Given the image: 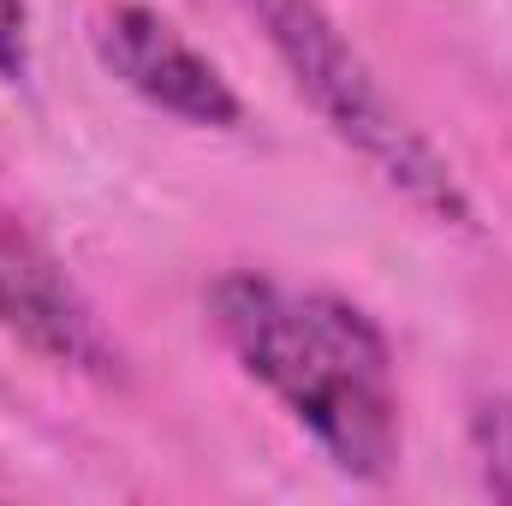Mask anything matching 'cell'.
I'll use <instances>...</instances> for the list:
<instances>
[{
	"label": "cell",
	"instance_id": "obj_4",
	"mask_svg": "<svg viewBox=\"0 0 512 506\" xmlns=\"http://www.w3.org/2000/svg\"><path fill=\"white\" fill-rule=\"evenodd\" d=\"M96 60L155 114L197 131H239L245 102L227 84V72L155 6H114L96 18Z\"/></svg>",
	"mask_w": 512,
	"mask_h": 506
},
{
	"label": "cell",
	"instance_id": "obj_1",
	"mask_svg": "<svg viewBox=\"0 0 512 506\" xmlns=\"http://www.w3.org/2000/svg\"><path fill=\"white\" fill-rule=\"evenodd\" d=\"M209 328L239 370L322 447L352 483H387L399 471V376L382 322L322 286H292L233 268L209 286Z\"/></svg>",
	"mask_w": 512,
	"mask_h": 506
},
{
	"label": "cell",
	"instance_id": "obj_2",
	"mask_svg": "<svg viewBox=\"0 0 512 506\" xmlns=\"http://www.w3.org/2000/svg\"><path fill=\"white\" fill-rule=\"evenodd\" d=\"M245 12L256 18L274 60L286 66L292 90L322 114V126L346 149H358L405 203H417L441 227H471V197L453 161L405 120V108L382 90L376 66L358 54V42L322 0H245Z\"/></svg>",
	"mask_w": 512,
	"mask_h": 506
},
{
	"label": "cell",
	"instance_id": "obj_3",
	"mask_svg": "<svg viewBox=\"0 0 512 506\" xmlns=\"http://www.w3.org/2000/svg\"><path fill=\"white\" fill-rule=\"evenodd\" d=\"M0 328L12 340H24L36 358L72 370V376H96V381L120 376V346L102 328L96 304L66 274V262L6 203H0Z\"/></svg>",
	"mask_w": 512,
	"mask_h": 506
},
{
	"label": "cell",
	"instance_id": "obj_5",
	"mask_svg": "<svg viewBox=\"0 0 512 506\" xmlns=\"http://www.w3.org/2000/svg\"><path fill=\"white\" fill-rule=\"evenodd\" d=\"M471 453H477L483 489L512 506V393H489L471 405Z\"/></svg>",
	"mask_w": 512,
	"mask_h": 506
},
{
	"label": "cell",
	"instance_id": "obj_6",
	"mask_svg": "<svg viewBox=\"0 0 512 506\" xmlns=\"http://www.w3.org/2000/svg\"><path fill=\"white\" fill-rule=\"evenodd\" d=\"M30 66H36L30 0H0V84H24Z\"/></svg>",
	"mask_w": 512,
	"mask_h": 506
}]
</instances>
